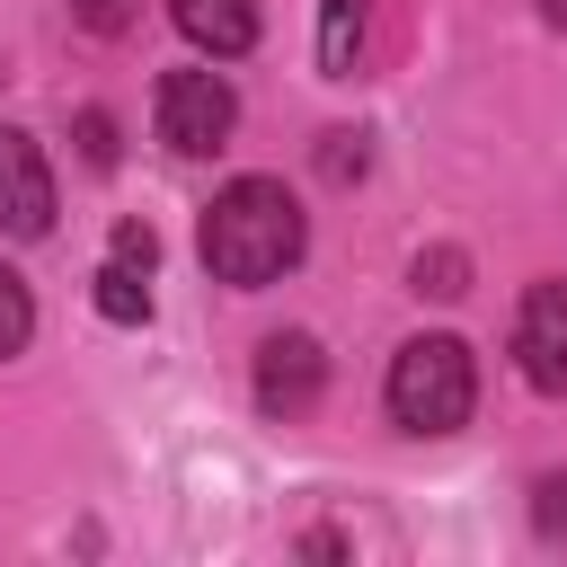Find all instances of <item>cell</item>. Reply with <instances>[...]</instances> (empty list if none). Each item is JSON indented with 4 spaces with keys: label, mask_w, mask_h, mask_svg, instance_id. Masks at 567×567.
Listing matches in <instances>:
<instances>
[{
    "label": "cell",
    "mask_w": 567,
    "mask_h": 567,
    "mask_svg": "<svg viewBox=\"0 0 567 567\" xmlns=\"http://www.w3.org/2000/svg\"><path fill=\"white\" fill-rule=\"evenodd\" d=\"M532 532H540V540H567V470H549V478L532 487Z\"/></svg>",
    "instance_id": "cell-12"
},
{
    "label": "cell",
    "mask_w": 567,
    "mask_h": 567,
    "mask_svg": "<svg viewBox=\"0 0 567 567\" xmlns=\"http://www.w3.org/2000/svg\"><path fill=\"white\" fill-rule=\"evenodd\" d=\"M363 168H372L363 133H319V177H328V186H354Z\"/></svg>",
    "instance_id": "cell-11"
},
{
    "label": "cell",
    "mask_w": 567,
    "mask_h": 567,
    "mask_svg": "<svg viewBox=\"0 0 567 567\" xmlns=\"http://www.w3.org/2000/svg\"><path fill=\"white\" fill-rule=\"evenodd\" d=\"M168 18H177V35H186L195 53H213V62H239V53L257 44V0H168Z\"/></svg>",
    "instance_id": "cell-7"
},
{
    "label": "cell",
    "mask_w": 567,
    "mask_h": 567,
    "mask_svg": "<svg viewBox=\"0 0 567 567\" xmlns=\"http://www.w3.org/2000/svg\"><path fill=\"white\" fill-rule=\"evenodd\" d=\"M195 248H204V275H213V284H230V292H266L275 275L301 266L310 221H301V204L284 195V177H230V186L204 204Z\"/></svg>",
    "instance_id": "cell-1"
},
{
    "label": "cell",
    "mask_w": 567,
    "mask_h": 567,
    "mask_svg": "<svg viewBox=\"0 0 567 567\" xmlns=\"http://www.w3.org/2000/svg\"><path fill=\"white\" fill-rule=\"evenodd\" d=\"M461 275H470V266H461V248H434V257H416V292H434V301H452V292H470Z\"/></svg>",
    "instance_id": "cell-15"
},
{
    "label": "cell",
    "mask_w": 567,
    "mask_h": 567,
    "mask_svg": "<svg viewBox=\"0 0 567 567\" xmlns=\"http://www.w3.org/2000/svg\"><path fill=\"white\" fill-rule=\"evenodd\" d=\"M71 18H80L89 35H124V27H133V0H71Z\"/></svg>",
    "instance_id": "cell-16"
},
{
    "label": "cell",
    "mask_w": 567,
    "mask_h": 567,
    "mask_svg": "<svg viewBox=\"0 0 567 567\" xmlns=\"http://www.w3.org/2000/svg\"><path fill=\"white\" fill-rule=\"evenodd\" d=\"M0 230L9 239H44L53 230V168L18 124H0Z\"/></svg>",
    "instance_id": "cell-6"
},
{
    "label": "cell",
    "mask_w": 567,
    "mask_h": 567,
    "mask_svg": "<svg viewBox=\"0 0 567 567\" xmlns=\"http://www.w3.org/2000/svg\"><path fill=\"white\" fill-rule=\"evenodd\" d=\"M106 257H115V266H133V275H151V266H159V239H151V221H115Z\"/></svg>",
    "instance_id": "cell-14"
},
{
    "label": "cell",
    "mask_w": 567,
    "mask_h": 567,
    "mask_svg": "<svg viewBox=\"0 0 567 567\" xmlns=\"http://www.w3.org/2000/svg\"><path fill=\"white\" fill-rule=\"evenodd\" d=\"M151 115H159V142H168L177 159H213V151L239 133V97H230L221 71H159Z\"/></svg>",
    "instance_id": "cell-3"
},
{
    "label": "cell",
    "mask_w": 567,
    "mask_h": 567,
    "mask_svg": "<svg viewBox=\"0 0 567 567\" xmlns=\"http://www.w3.org/2000/svg\"><path fill=\"white\" fill-rule=\"evenodd\" d=\"M514 363L532 390H567V284H532L514 310Z\"/></svg>",
    "instance_id": "cell-5"
},
{
    "label": "cell",
    "mask_w": 567,
    "mask_h": 567,
    "mask_svg": "<svg viewBox=\"0 0 567 567\" xmlns=\"http://www.w3.org/2000/svg\"><path fill=\"white\" fill-rule=\"evenodd\" d=\"M354 62H363V0H328L319 9V71L354 80Z\"/></svg>",
    "instance_id": "cell-8"
},
{
    "label": "cell",
    "mask_w": 567,
    "mask_h": 567,
    "mask_svg": "<svg viewBox=\"0 0 567 567\" xmlns=\"http://www.w3.org/2000/svg\"><path fill=\"white\" fill-rule=\"evenodd\" d=\"M540 18H549V27H567V0H540Z\"/></svg>",
    "instance_id": "cell-17"
},
{
    "label": "cell",
    "mask_w": 567,
    "mask_h": 567,
    "mask_svg": "<svg viewBox=\"0 0 567 567\" xmlns=\"http://www.w3.org/2000/svg\"><path fill=\"white\" fill-rule=\"evenodd\" d=\"M71 133H80V159H89V168H115V115H106V106H80Z\"/></svg>",
    "instance_id": "cell-13"
},
{
    "label": "cell",
    "mask_w": 567,
    "mask_h": 567,
    "mask_svg": "<svg viewBox=\"0 0 567 567\" xmlns=\"http://www.w3.org/2000/svg\"><path fill=\"white\" fill-rule=\"evenodd\" d=\"M97 319H115V328H142L151 319V275H133V266H97Z\"/></svg>",
    "instance_id": "cell-9"
},
{
    "label": "cell",
    "mask_w": 567,
    "mask_h": 567,
    "mask_svg": "<svg viewBox=\"0 0 567 567\" xmlns=\"http://www.w3.org/2000/svg\"><path fill=\"white\" fill-rule=\"evenodd\" d=\"M390 416L408 425V434H452V425H470V408H478V363H470V346L461 337H408L399 354H390Z\"/></svg>",
    "instance_id": "cell-2"
},
{
    "label": "cell",
    "mask_w": 567,
    "mask_h": 567,
    "mask_svg": "<svg viewBox=\"0 0 567 567\" xmlns=\"http://www.w3.org/2000/svg\"><path fill=\"white\" fill-rule=\"evenodd\" d=\"M319 390H328V354H319V337L284 328V337H266V346H257V408H266L275 425L310 416V408H319Z\"/></svg>",
    "instance_id": "cell-4"
},
{
    "label": "cell",
    "mask_w": 567,
    "mask_h": 567,
    "mask_svg": "<svg viewBox=\"0 0 567 567\" xmlns=\"http://www.w3.org/2000/svg\"><path fill=\"white\" fill-rule=\"evenodd\" d=\"M27 337H35V301H27V275H18V266H0V363H9Z\"/></svg>",
    "instance_id": "cell-10"
}]
</instances>
